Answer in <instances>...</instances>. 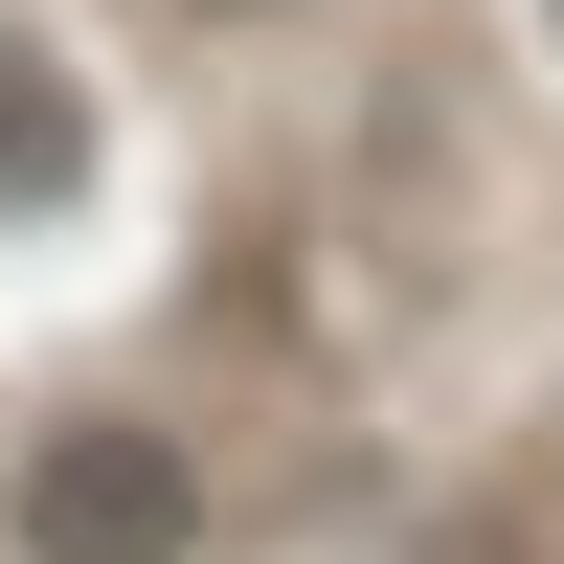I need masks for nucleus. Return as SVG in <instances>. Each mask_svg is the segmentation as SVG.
Segmentation results:
<instances>
[{
  "label": "nucleus",
  "instance_id": "1",
  "mask_svg": "<svg viewBox=\"0 0 564 564\" xmlns=\"http://www.w3.org/2000/svg\"><path fill=\"white\" fill-rule=\"evenodd\" d=\"M23 564H204L181 430H45L23 452Z\"/></svg>",
  "mask_w": 564,
  "mask_h": 564
},
{
  "label": "nucleus",
  "instance_id": "2",
  "mask_svg": "<svg viewBox=\"0 0 564 564\" xmlns=\"http://www.w3.org/2000/svg\"><path fill=\"white\" fill-rule=\"evenodd\" d=\"M68 159H90V113H68V68H45V45H0V204H45Z\"/></svg>",
  "mask_w": 564,
  "mask_h": 564
}]
</instances>
